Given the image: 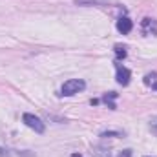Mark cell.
Returning <instances> with one entry per match:
<instances>
[{
	"instance_id": "1",
	"label": "cell",
	"mask_w": 157,
	"mask_h": 157,
	"mask_svg": "<svg viewBox=\"0 0 157 157\" xmlns=\"http://www.w3.org/2000/svg\"><path fill=\"white\" fill-rule=\"evenodd\" d=\"M82 90H86V82H84L82 78H70V80H66V82L62 84V88H60V95H64V97H71V95H75V93L82 91Z\"/></svg>"
},
{
	"instance_id": "2",
	"label": "cell",
	"mask_w": 157,
	"mask_h": 157,
	"mask_svg": "<svg viewBox=\"0 0 157 157\" xmlns=\"http://www.w3.org/2000/svg\"><path fill=\"white\" fill-rule=\"evenodd\" d=\"M22 121H24V124H26L28 128H31V130L37 132V133H44V130H46V124H44L37 115H33V113H24V115H22Z\"/></svg>"
},
{
	"instance_id": "3",
	"label": "cell",
	"mask_w": 157,
	"mask_h": 157,
	"mask_svg": "<svg viewBox=\"0 0 157 157\" xmlns=\"http://www.w3.org/2000/svg\"><path fill=\"white\" fill-rule=\"evenodd\" d=\"M141 31L144 35H157V22L154 18H150V17L143 18L141 20Z\"/></svg>"
},
{
	"instance_id": "4",
	"label": "cell",
	"mask_w": 157,
	"mask_h": 157,
	"mask_svg": "<svg viewBox=\"0 0 157 157\" xmlns=\"http://www.w3.org/2000/svg\"><path fill=\"white\" fill-rule=\"evenodd\" d=\"M117 82L119 84H122V86H128L130 84V78H132V71L128 70V68H124V66H121V64H117Z\"/></svg>"
},
{
	"instance_id": "5",
	"label": "cell",
	"mask_w": 157,
	"mask_h": 157,
	"mask_svg": "<svg viewBox=\"0 0 157 157\" xmlns=\"http://www.w3.org/2000/svg\"><path fill=\"white\" fill-rule=\"evenodd\" d=\"M132 29H133V22H132L128 17H121V18L117 20V31H119V33L128 35Z\"/></svg>"
},
{
	"instance_id": "6",
	"label": "cell",
	"mask_w": 157,
	"mask_h": 157,
	"mask_svg": "<svg viewBox=\"0 0 157 157\" xmlns=\"http://www.w3.org/2000/svg\"><path fill=\"white\" fill-rule=\"evenodd\" d=\"M91 154H93V157H112V152L106 146H101V144H95L91 148Z\"/></svg>"
},
{
	"instance_id": "7",
	"label": "cell",
	"mask_w": 157,
	"mask_h": 157,
	"mask_svg": "<svg viewBox=\"0 0 157 157\" xmlns=\"http://www.w3.org/2000/svg\"><path fill=\"white\" fill-rule=\"evenodd\" d=\"M115 99H117V93H115V91L104 93V97H102V101H104V102L108 104V108H110V110H115V102H113Z\"/></svg>"
},
{
	"instance_id": "8",
	"label": "cell",
	"mask_w": 157,
	"mask_h": 157,
	"mask_svg": "<svg viewBox=\"0 0 157 157\" xmlns=\"http://www.w3.org/2000/svg\"><path fill=\"white\" fill-rule=\"evenodd\" d=\"M77 6H110L108 2H102V0H75Z\"/></svg>"
},
{
	"instance_id": "9",
	"label": "cell",
	"mask_w": 157,
	"mask_h": 157,
	"mask_svg": "<svg viewBox=\"0 0 157 157\" xmlns=\"http://www.w3.org/2000/svg\"><path fill=\"white\" fill-rule=\"evenodd\" d=\"M113 49H115V57H117V60H121V59H126V55H128V53H126V48H124V46L115 44V48H113Z\"/></svg>"
},
{
	"instance_id": "10",
	"label": "cell",
	"mask_w": 157,
	"mask_h": 157,
	"mask_svg": "<svg viewBox=\"0 0 157 157\" xmlns=\"http://www.w3.org/2000/svg\"><path fill=\"white\" fill-rule=\"evenodd\" d=\"M124 133L122 132H113V130H106V132H101V137H122Z\"/></svg>"
},
{
	"instance_id": "11",
	"label": "cell",
	"mask_w": 157,
	"mask_h": 157,
	"mask_svg": "<svg viewBox=\"0 0 157 157\" xmlns=\"http://www.w3.org/2000/svg\"><path fill=\"white\" fill-rule=\"evenodd\" d=\"M155 77H157V73H150V75H146V77H144V84H146V86H152V84L155 82Z\"/></svg>"
},
{
	"instance_id": "12",
	"label": "cell",
	"mask_w": 157,
	"mask_h": 157,
	"mask_svg": "<svg viewBox=\"0 0 157 157\" xmlns=\"http://www.w3.org/2000/svg\"><path fill=\"white\" fill-rule=\"evenodd\" d=\"M150 130H152V133H155L157 135V117L150 119Z\"/></svg>"
},
{
	"instance_id": "13",
	"label": "cell",
	"mask_w": 157,
	"mask_h": 157,
	"mask_svg": "<svg viewBox=\"0 0 157 157\" xmlns=\"http://www.w3.org/2000/svg\"><path fill=\"white\" fill-rule=\"evenodd\" d=\"M117 157H132V150H122Z\"/></svg>"
},
{
	"instance_id": "14",
	"label": "cell",
	"mask_w": 157,
	"mask_h": 157,
	"mask_svg": "<svg viewBox=\"0 0 157 157\" xmlns=\"http://www.w3.org/2000/svg\"><path fill=\"white\" fill-rule=\"evenodd\" d=\"M0 157H7V152L4 148H0Z\"/></svg>"
},
{
	"instance_id": "15",
	"label": "cell",
	"mask_w": 157,
	"mask_h": 157,
	"mask_svg": "<svg viewBox=\"0 0 157 157\" xmlns=\"http://www.w3.org/2000/svg\"><path fill=\"white\" fill-rule=\"evenodd\" d=\"M152 88H154V90L157 91V82H154V84H152Z\"/></svg>"
}]
</instances>
